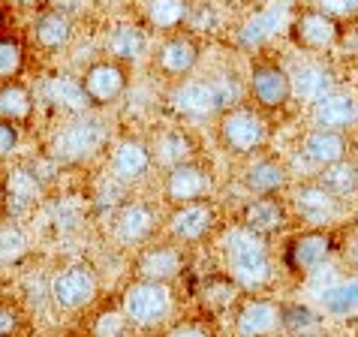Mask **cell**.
Segmentation results:
<instances>
[{"label": "cell", "instance_id": "cell-1", "mask_svg": "<svg viewBox=\"0 0 358 337\" xmlns=\"http://www.w3.org/2000/svg\"><path fill=\"white\" fill-rule=\"evenodd\" d=\"M223 265L244 292H262L274 280V256L268 238L244 229L241 223L223 235Z\"/></svg>", "mask_w": 358, "mask_h": 337}, {"label": "cell", "instance_id": "cell-2", "mask_svg": "<svg viewBox=\"0 0 358 337\" xmlns=\"http://www.w3.org/2000/svg\"><path fill=\"white\" fill-rule=\"evenodd\" d=\"M220 121H217V142L226 154L232 157H259L268 145V121L265 115L259 112L256 106H247V103H235L223 108Z\"/></svg>", "mask_w": 358, "mask_h": 337}, {"label": "cell", "instance_id": "cell-3", "mask_svg": "<svg viewBox=\"0 0 358 337\" xmlns=\"http://www.w3.org/2000/svg\"><path fill=\"white\" fill-rule=\"evenodd\" d=\"M341 247V232L331 229V226H307V229L295 232L289 241L283 244L280 262L283 268L295 274V277H310L322 268V265L331 259Z\"/></svg>", "mask_w": 358, "mask_h": 337}, {"label": "cell", "instance_id": "cell-4", "mask_svg": "<svg viewBox=\"0 0 358 337\" xmlns=\"http://www.w3.org/2000/svg\"><path fill=\"white\" fill-rule=\"evenodd\" d=\"M108 145V130L96 117H73L48 142V157L57 166H82Z\"/></svg>", "mask_w": 358, "mask_h": 337}, {"label": "cell", "instance_id": "cell-5", "mask_svg": "<svg viewBox=\"0 0 358 337\" xmlns=\"http://www.w3.org/2000/svg\"><path fill=\"white\" fill-rule=\"evenodd\" d=\"M124 310L136 325V331H157L166 329L175 313V295L172 283H157V280H136L121 295Z\"/></svg>", "mask_w": 358, "mask_h": 337}, {"label": "cell", "instance_id": "cell-6", "mask_svg": "<svg viewBox=\"0 0 358 337\" xmlns=\"http://www.w3.org/2000/svg\"><path fill=\"white\" fill-rule=\"evenodd\" d=\"M52 301L64 313H82L99 299V277L87 262H66L52 277Z\"/></svg>", "mask_w": 358, "mask_h": 337}, {"label": "cell", "instance_id": "cell-7", "mask_svg": "<svg viewBox=\"0 0 358 337\" xmlns=\"http://www.w3.org/2000/svg\"><path fill=\"white\" fill-rule=\"evenodd\" d=\"M286 27H289L292 45L301 48L304 55H325L343 39V22H337L316 6H301Z\"/></svg>", "mask_w": 358, "mask_h": 337}, {"label": "cell", "instance_id": "cell-8", "mask_svg": "<svg viewBox=\"0 0 358 337\" xmlns=\"http://www.w3.org/2000/svg\"><path fill=\"white\" fill-rule=\"evenodd\" d=\"M214 187V172L199 157L163 168V202L169 208L211 199Z\"/></svg>", "mask_w": 358, "mask_h": 337}, {"label": "cell", "instance_id": "cell-9", "mask_svg": "<svg viewBox=\"0 0 358 337\" xmlns=\"http://www.w3.org/2000/svg\"><path fill=\"white\" fill-rule=\"evenodd\" d=\"M247 96L259 112H283L292 103L289 69L277 61H253L247 76Z\"/></svg>", "mask_w": 358, "mask_h": 337}, {"label": "cell", "instance_id": "cell-10", "mask_svg": "<svg viewBox=\"0 0 358 337\" xmlns=\"http://www.w3.org/2000/svg\"><path fill=\"white\" fill-rule=\"evenodd\" d=\"M280 301L259 292H244L232 307V337H274L283 331Z\"/></svg>", "mask_w": 358, "mask_h": 337}, {"label": "cell", "instance_id": "cell-11", "mask_svg": "<svg viewBox=\"0 0 358 337\" xmlns=\"http://www.w3.org/2000/svg\"><path fill=\"white\" fill-rule=\"evenodd\" d=\"M169 108L181 121H205V117L220 115L226 103L217 82H202V78H181L172 94H169Z\"/></svg>", "mask_w": 358, "mask_h": 337}, {"label": "cell", "instance_id": "cell-12", "mask_svg": "<svg viewBox=\"0 0 358 337\" xmlns=\"http://www.w3.org/2000/svg\"><path fill=\"white\" fill-rule=\"evenodd\" d=\"M108 232H112L115 244L130 247V250H138V247L151 244L157 235V208L138 199H127L117 208H112V223H108Z\"/></svg>", "mask_w": 358, "mask_h": 337}, {"label": "cell", "instance_id": "cell-13", "mask_svg": "<svg viewBox=\"0 0 358 337\" xmlns=\"http://www.w3.org/2000/svg\"><path fill=\"white\" fill-rule=\"evenodd\" d=\"M127 87H130V69L121 61H112V57L87 64V69L82 73V91L91 108L115 106L127 94Z\"/></svg>", "mask_w": 358, "mask_h": 337}, {"label": "cell", "instance_id": "cell-14", "mask_svg": "<svg viewBox=\"0 0 358 337\" xmlns=\"http://www.w3.org/2000/svg\"><path fill=\"white\" fill-rule=\"evenodd\" d=\"M217 220H220V211H217L214 199L178 205L166 217V232L172 241L190 247V244H202L205 238H211L217 229Z\"/></svg>", "mask_w": 358, "mask_h": 337}, {"label": "cell", "instance_id": "cell-15", "mask_svg": "<svg viewBox=\"0 0 358 337\" xmlns=\"http://www.w3.org/2000/svg\"><path fill=\"white\" fill-rule=\"evenodd\" d=\"M154 148L151 142H145L142 136H121L112 142L108 151V172L117 184H142L148 175L154 172Z\"/></svg>", "mask_w": 358, "mask_h": 337}, {"label": "cell", "instance_id": "cell-16", "mask_svg": "<svg viewBox=\"0 0 358 337\" xmlns=\"http://www.w3.org/2000/svg\"><path fill=\"white\" fill-rule=\"evenodd\" d=\"M187 268L184 244L178 241H151L138 247L133 277L136 280H157V283H175Z\"/></svg>", "mask_w": 358, "mask_h": 337}, {"label": "cell", "instance_id": "cell-17", "mask_svg": "<svg viewBox=\"0 0 358 337\" xmlns=\"http://www.w3.org/2000/svg\"><path fill=\"white\" fill-rule=\"evenodd\" d=\"M292 220V211H289V202L277 193H265V196H250L244 202V208L238 211V223L244 229H250L262 238H274L280 235L286 226Z\"/></svg>", "mask_w": 358, "mask_h": 337}, {"label": "cell", "instance_id": "cell-18", "mask_svg": "<svg viewBox=\"0 0 358 337\" xmlns=\"http://www.w3.org/2000/svg\"><path fill=\"white\" fill-rule=\"evenodd\" d=\"M199 57H202V48L190 34H169L154 52V69L169 82H181V78H190V73L199 66Z\"/></svg>", "mask_w": 358, "mask_h": 337}, {"label": "cell", "instance_id": "cell-19", "mask_svg": "<svg viewBox=\"0 0 358 337\" xmlns=\"http://www.w3.org/2000/svg\"><path fill=\"white\" fill-rule=\"evenodd\" d=\"M343 208L346 202L331 196L320 181H307L301 187H295L292 202H289V211L307 226H331L343 214Z\"/></svg>", "mask_w": 358, "mask_h": 337}, {"label": "cell", "instance_id": "cell-20", "mask_svg": "<svg viewBox=\"0 0 358 337\" xmlns=\"http://www.w3.org/2000/svg\"><path fill=\"white\" fill-rule=\"evenodd\" d=\"M355 124H358V100L355 94L343 91V87H334L320 103H313V127L346 133Z\"/></svg>", "mask_w": 358, "mask_h": 337}, {"label": "cell", "instance_id": "cell-21", "mask_svg": "<svg viewBox=\"0 0 358 337\" xmlns=\"http://www.w3.org/2000/svg\"><path fill=\"white\" fill-rule=\"evenodd\" d=\"M6 187V214L9 217H22L27 211H34L43 199V178H39L34 168L18 166L3 178Z\"/></svg>", "mask_w": 358, "mask_h": 337}, {"label": "cell", "instance_id": "cell-22", "mask_svg": "<svg viewBox=\"0 0 358 337\" xmlns=\"http://www.w3.org/2000/svg\"><path fill=\"white\" fill-rule=\"evenodd\" d=\"M31 36H34V43L48 55L64 52V48L69 45V39H73V18H69L64 9L45 6L34 15Z\"/></svg>", "mask_w": 358, "mask_h": 337}, {"label": "cell", "instance_id": "cell-23", "mask_svg": "<svg viewBox=\"0 0 358 337\" xmlns=\"http://www.w3.org/2000/svg\"><path fill=\"white\" fill-rule=\"evenodd\" d=\"M289 78H292V100H301V103H320L325 94H331L337 82L331 76V66L325 64H316V61H301L289 69Z\"/></svg>", "mask_w": 358, "mask_h": 337}, {"label": "cell", "instance_id": "cell-24", "mask_svg": "<svg viewBox=\"0 0 358 337\" xmlns=\"http://www.w3.org/2000/svg\"><path fill=\"white\" fill-rule=\"evenodd\" d=\"M301 154L307 163L313 166H331V163H341L350 157V136L341 133V130H322V127H313L310 133L301 138Z\"/></svg>", "mask_w": 358, "mask_h": 337}, {"label": "cell", "instance_id": "cell-25", "mask_svg": "<svg viewBox=\"0 0 358 337\" xmlns=\"http://www.w3.org/2000/svg\"><path fill=\"white\" fill-rule=\"evenodd\" d=\"M241 295H244V289L226 271L208 274L196 283V299H199V307H202L205 316H220L226 310H232Z\"/></svg>", "mask_w": 358, "mask_h": 337}, {"label": "cell", "instance_id": "cell-26", "mask_svg": "<svg viewBox=\"0 0 358 337\" xmlns=\"http://www.w3.org/2000/svg\"><path fill=\"white\" fill-rule=\"evenodd\" d=\"M136 334L138 331L130 322V316H127L121 299L103 301L94 313H87L82 325V337H136Z\"/></svg>", "mask_w": 358, "mask_h": 337}, {"label": "cell", "instance_id": "cell-27", "mask_svg": "<svg viewBox=\"0 0 358 337\" xmlns=\"http://www.w3.org/2000/svg\"><path fill=\"white\" fill-rule=\"evenodd\" d=\"M244 187L253 196H265V193H280L289 184V168L280 157L268 154V157H253V163L244 168Z\"/></svg>", "mask_w": 358, "mask_h": 337}, {"label": "cell", "instance_id": "cell-28", "mask_svg": "<svg viewBox=\"0 0 358 337\" xmlns=\"http://www.w3.org/2000/svg\"><path fill=\"white\" fill-rule=\"evenodd\" d=\"M36 117V96L22 78L0 85V121H9L15 127H31Z\"/></svg>", "mask_w": 358, "mask_h": 337}, {"label": "cell", "instance_id": "cell-29", "mask_svg": "<svg viewBox=\"0 0 358 337\" xmlns=\"http://www.w3.org/2000/svg\"><path fill=\"white\" fill-rule=\"evenodd\" d=\"M106 45H108L112 61L136 64L138 57L148 55V34H145V27H138L133 22H121V24H115L112 31H108Z\"/></svg>", "mask_w": 358, "mask_h": 337}, {"label": "cell", "instance_id": "cell-30", "mask_svg": "<svg viewBox=\"0 0 358 337\" xmlns=\"http://www.w3.org/2000/svg\"><path fill=\"white\" fill-rule=\"evenodd\" d=\"M151 148H154L157 166H163V168L175 166V163H184V160H196V142L190 138V133L181 130V127L157 133Z\"/></svg>", "mask_w": 358, "mask_h": 337}, {"label": "cell", "instance_id": "cell-31", "mask_svg": "<svg viewBox=\"0 0 358 337\" xmlns=\"http://www.w3.org/2000/svg\"><path fill=\"white\" fill-rule=\"evenodd\" d=\"M45 100L52 103L55 108L61 112H69V115H82L87 106V96L82 91V78H73V76H55L45 82Z\"/></svg>", "mask_w": 358, "mask_h": 337}, {"label": "cell", "instance_id": "cell-32", "mask_svg": "<svg viewBox=\"0 0 358 337\" xmlns=\"http://www.w3.org/2000/svg\"><path fill=\"white\" fill-rule=\"evenodd\" d=\"M316 181H320L331 196H337L341 202H350L358 196V163L350 160V157L341 163H331L316 175Z\"/></svg>", "mask_w": 358, "mask_h": 337}, {"label": "cell", "instance_id": "cell-33", "mask_svg": "<svg viewBox=\"0 0 358 337\" xmlns=\"http://www.w3.org/2000/svg\"><path fill=\"white\" fill-rule=\"evenodd\" d=\"M190 22V0H148V24L154 31L175 34Z\"/></svg>", "mask_w": 358, "mask_h": 337}, {"label": "cell", "instance_id": "cell-34", "mask_svg": "<svg viewBox=\"0 0 358 337\" xmlns=\"http://www.w3.org/2000/svg\"><path fill=\"white\" fill-rule=\"evenodd\" d=\"M24 64H27L24 43L18 36H13V34H3L0 36V85L22 78Z\"/></svg>", "mask_w": 358, "mask_h": 337}, {"label": "cell", "instance_id": "cell-35", "mask_svg": "<svg viewBox=\"0 0 358 337\" xmlns=\"http://www.w3.org/2000/svg\"><path fill=\"white\" fill-rule=\"evenodd\" d=\"M280 322H283V331H289L292 337H310L320 331V325H322V320L307 304H283Z\"/></svg>", "mask_w": 358, "mask_h": 337}, {"label": "cell", "instance_id": "cell-36", "mask_svg": "<svg viewBox=\"0 0 358 337\" xmlns=\"http://www.w3.org/2000/svg\"><path fill=\"white\" fill-rule=\"evenodd\" d=\"M277 22V13H262V15H253L250 22L241 27V34H238V45L241 48H259L268 36L274 34V24Z\"/></svg>", "mask_w": 358, "mask_h": 337}, {"label": "cell", "instance_id": "cell-37", "mask_svg": "<svg viewBox=\"0 0 358 337\" xmlns=\"http://www.w3.org/2000/svg\"><path fill=\"white\" fill-rule=\"evenodd\" d=\"M160 337H217V329L211 325V320L199 316V320H181L172 322Z\"/></svg>", "mask_w": 358, "mask_h": 337}, {"label": "cell", "instance_id": "cell-38", "mask_svg": "<svg viewBox=\"0 0 358 337\" xmlns=\"http://www.w3.org/2000/svg\"><path fill=\"white\" fill-rule=\"evenodd\" d=\"M325 307L331 313H350V310H355V307H358V283L334 286V289L325 295Z\"/></svg>", "mask_w": 358, "mask_h": 337}, {"label": "cell", "instance_id": "cell-39", "mask_svg": "<svg viewBox=\"0 0 358 337\" xmlns=\"http://www.w3.org/2000/svg\"><path fill=\"white\" fill-rule=\"evenodd\" d=\"M22 331H24L22 307L9 299H0V337H18Z\"/></svg>", "mask_w": 358, "mask_h": 337}, {"label": "cell", "instance_id": "cell-40", "mask_svg": "<svg viewBox=\"0 0 358 337\" xmlns=\"http://www.w3.org/2000/svg\"><path fill=\"white\" fill-rule=\"evenodd\" d=\"M313 6L337 18V22H355L358 18V0H316Z\"/></svg>", "mask_w": 358, "mask_h": 337}, {"label": "cell", "instance_id": "cell-41", "mask_svg": "<svg viewBox=\"0 0 358 337\" xmlns=\"http://www.w3.org/2000/svg\"><path fill=\"white\" fill-rule=\"evenodd\" d=\"M18 145H22V127H15L9 121H0V163L13 160Z\"/></svg>", "mask_w": 358, "mask_h": 337}, {"label": "cell", "instance_id": "cell-42", "mask_svg": "<svg viewBox=\"0 0 358 337\" xmlns=\"http://www.w3.org/2000/svg\"><path fill=\"white\" fill-rule=\"evenodd\" d=\"M346 259H350V262L355 265V268H358V235L346 241Z\"/></svg>", "mask_w": 358, "mask_h": 337}, {"label": "cell", "instance_id": "cell-43", "mask_svg": "<svg viewBox=\"0 0 358 337\" xmlns=\"http://www.w3.org/2000/svg\"><path fill=\"white\" fill-rule=\"evenodd\" d=\"M6 217V187H3V178H0V223Z\"/></svg>", "mask_w": 358, "mask_h": 337}, {"label": "cell", "instance_id": "cell-44", "mask_svg": "<svg viewBox=\"0 0 358 337\" xmlns=\"http://www.w3.org/2000/svg\"><path fill=\"white\" fill-rule=\"evenodd\" d=\"M6 34V9H0V36Z\"/></svg>", "mask_w": 358, "mask_h": 337}, {"label": "cell", "instance_id": "cell-45", "mask_svg": "<svg viewBox=\"0 0 358 337\" xmlns=\"http://www.w3.org/2000/svg\"><path fill=\"white\" fill-rule=\"evenodd\" d=\"M229 3H232V6H250L253 0H229Z\"/></svg>", "mask_w": 358, "mask_h": 337}, {"label": "cell", "instance_id": "cell-46", "mask_svg": "<svg viewBox=\"0 0 358 337\" xmlns=\"http://www.w3.org/2000/svg\"><path fill=\"white\" fill-rule=\"evenodd\" d=\"M18 3H24V6H34V3H39V0H18Z\"/></svg>", "mask_w": 358, "mask_h": 337}, {"label": "cell", "instance_id": "cell-47", "mask_svg": "<svg viewBox=\"0 0 358 337\" xmlns=\"http://www.w3.org/2000/svg\"><path fill=\"white\" fill-rule=\"evenodd\" d=\"M43 337H69V334H43Z\"/></svg>", "mask_w": 358, "mask_h": 337}, {"label": "cell", "instance_id": "cell-48", "mask_svg": "<svg viewBox=\"0 0 358 337\" xmlns=\"http://www.w3.org/2000/svg\"><path fill=\"white\" fill-rule=\"evenodd\" d=\"M99 3H112V0H99Z\"/></svg>", "mask_w": 358, "mask_h": 337}, {"label": "cell", "instance_id": "cell-49", "mask_svg": "<svg viewBox=\"0 0 358 337\" xmlns=\"http://www.w3.org/2000/svg\"><path fill=\"white\" fill-rule=\"evenodd\" d=\"M310 337H320V334H310Z\"/></svg>", "mask_w": 358, "mask_h": 337}]
</instances>
